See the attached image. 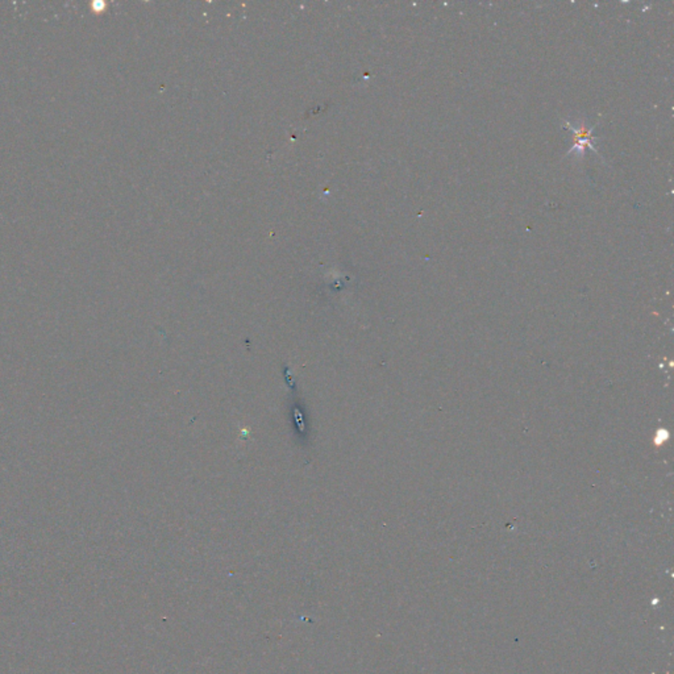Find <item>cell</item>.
<instances>
[{
    "instance_id": "obj_1",
    "label": "cell",
    "mask_w": 674,
    "mask_h": 674,
    "mask_svg": "<svg viewBox=\"0 0 674 674\" xmlns=\"http://www.w3.org/2000/svg\"><path fill=\"white\" fill-rule=\"evenodd\" d=\"M566 128H569L571 131H573L574 132V145L573 148L569 150V153L577 152L578 156L582 157V156H584L585 149L590 148V149L596 150V148H594V137L591 136V131H593L594 128H589V127H586L584 123H580V122L575 124V125L572 123H566Z\"/></svg>"
}]
</instances>
